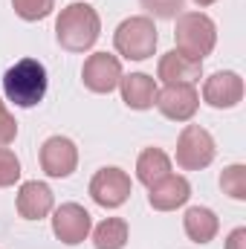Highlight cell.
<instances>
[{"label": "cell", "mask_w": 246, "mask_h": 249, "mask_svg": "<svg viewBox=\"0 0 246 249\" xmlns=\"http://www.w3.org/2000/svg\"><path fill=\"white\" fill-rule=\"evenodd\" d=\"M102 18L90 3H70L64 6L55 20V41L67 53H87L99 41Z\"/></svg>", "instance_id": "obj_1"}, {"label": "cell", "mask_w": 246, "mask_h": 249, "mask_svg": "<svg viewBox=\"0 0 246 249\" xmlns=\"http://www.w3.org/2000/svg\"><path fill=\"white\" fill-rule=\"evenodd\" d=\"M47 67L35 58H20L3 72V93L15 107H35L47 96Z\"/></svg>", "instance_id": "obj_2"}, {"label": "cell", "mask_w": 246, "mask_h": 249, "mask_svg": "<svg viewBox=\"0 0 246 249\" xmlns=\"http://www.w3.org/2000/svg\"><path fill=\"white\" fill-rule=\"evenodd\" d=\"M174 44H177L180 55L191 58V61H203L206 55H211V50L217 44V26L206 12H183V15H177Z\"/></svg>", "instance_id": "obj_3"}, {"label": "cell", "mask_w": 246, "mask_h": 249, "mask_svg": "<svg viewBox=\"0 0 246 249\" xmlns=\"http://www.w3.org/2000/svg\"><path fill=\"white\" fill-rule=\"evenodd\" d=\"M157 41H159V35H157L154 18H148V15L127 18L113 32V47L127 61H145V58H151L154 50H157Z\"/></svg>", "instance_id": "obj_4"}, {"label": "cell", "mask_w": 246, "mask_h": 249, "mask_svg": "<svg viewBox=\"0 0 246 249\" xmlns=\"http://www.w3.org/2000/svg\"><path fill=\"white\" fill-rule=\"evenodd\" d=\"M214 154H217L214 136L200 124H185L177 139V151H174L177 165L183 171H203L214 162Z\"/></svg>", "instance_id": "obj_5"}, {"label": "cell", "mask_w": 246, "mask_h": 249, "mask_svg": "<svg viewBox=\"0 0 246 249\" xmlns=\"http://www.w3.org/2000/svg\"><path fill=\"white\" fill-rule=\"evenodd\" d=\"M130 191H133V183H130L127 171L116 168V165L99 168L93 174V180H90V197L102 209H119V206H124Z\"/></svg>", "instance_id": "obj_6"}, {"label": "cell", "mask_w": 246, "mask_h": 249, "mask_svg": "<svg viewBox=\"0 0 246 249\" xmlns=\"http://www.w3.org/2000/svg\"><path fill=\"white\" fill-rule=\"evenodd\" d=\"M93 232V217L84 206L78 203H61L53 212V235L67 244V247H78L87 241V235Z\"/></svg>", "instance_id": "obj_7"}, {"label": "cell", "mask_w": 246, "mask_h": 249, "mask_svg": "<svg viewBox=\"0 0 246 249\" xmlns=\"http://www.w3.org/2000/svg\"><path fill=\"white\" fill-rule=\"evenodd\" d=\"M157 110L171 122H191L200 107V93L194 84H165L157 90Z\"/></svg>", "instance_id": "obj_8"}, {"label": "cell", "mask_w": 246, "mask_h": 249, "mask_svg": "<svg viewBox=\"0 0 246 249\" xmlns=\"http://www.w3.org/2000/svg\"><path fill=\"white\" fill-rule=\"evenodd\" d=\"M122 61L116 58V55H110V53H93L84 67H81V81H84V87L90 90V93H99V96H105V93H113L116 87H119V81H122Z\"/></svg>", "instance_id": "obj_9"}, {"label": "cell", "mask_w": 246, "mask_h": 249, "mask_svg": "<svg viewBox=\"0 0 246 249\" xmlns=\"http://www.w3.org/2000/svg\"><path fill=\"white\" fill-rule=\"evenodd\" d=\"M203 102L214 110H232L244 102V78L232 70L211 72L203 84Z\"/></svg>", "instance_id": "obj_10"}, {"label": "cell", "mask_w": 246, "mask_h": 249, "mask_svg": "<svg viewBox=\"0 0 246 249\" xmlns=\"http://www.w3.org/2000/svg\"><path fill=\"white\" fill-rule=\"evenodd\" d=\"M38 157H41L44 174L53 177V180H64V177H70L78 168V148L67 136H50L41 145V154Z\"/></svg>", "instance_id": "obj_11"}, {"label": "cell", "mask_w": 246, "mask_h": 249, "mask_svg": "<svg viewBox=\"0 0 246 249\" xmlns=\"http://www.w3.org/2000/svg\"><path fill=\"white\" fill-rule=\"evenodd\" d=\"M15 206H18V214L23 220H41V217H47L55 209V194H53V188L47 183L29 180V183H23L18 188Z\"/></svg>", "instance_id": "obj_12"}, {"label": "cell", "mask_w": 246, "mask_h": 249, "mask_svg": "<svg viewBox=\"0 0 246 249\" xmlns=\"http://www.w3.org/2000/svg\"><path fill=\"white\" fill-rule=\"evenodd\" d=\"M188 197H191V183L180 174H168L148 188V203L157 212H177L188 203Z\"/></svg>", "instance_id": "obj_13"}, {"label": "cell", "mask_w": 246, "mask_h": 249, "mask_svg": "<svg viewBox=\"0 0 246 249\" xmlns=\"http://www.w3.org/2000/svg\"><path fill=\"white\" fill-rule=\"evenodd\" d=\"M203 75V61H191L177 50L165 53L157 64V78L162 84H197Z\"/></svg>", "instance_id": "obj_14"}, {"label": "cell", "mask_w": 246, "mask_h": 249, "mask_svg": "<svg viewBox=\"0 0 246 249\" xmlns=\"http://www.w3.org/2000/svg\"><path fill=\"white\" fill-rule=\"evenodd\" d=\"M119 90H122V102L130 110H151L154 102H157V78L148 75V72H130L122 75L119 81Z\"/></svg>", "instance_id": "obj_15"}, {"label": "cell", "mask_w": 246, "mask_h": 249, "mask_svg": "<svg viewBox=\"0 0 246 249\" xmlns=\"http://www.w3.org/2000/svg\"><path fill=\"white\" fill-rule=\"evenodd\" d=\"M183 229L188 235V241L209 244V241L217 238L220 220H217V214L209 206H191V209H185V214H183Z\"/></svg>", "instance_id": "obj_16"}, {"label": "cell", "mask_w": 246, "mask_h": 249, "mask_svg": "<svg viewBox=\"0 0 246 249\" xmlns=\"http://www.w3.org/2000/svg\"><path fill=\"white\" fill-rule=\"evenodd\" d=\"M171 174V157L162 151V148H145L139 157H136V180L142 186H154L159 183L162 177Z\"/></svg>", "instance_id": "obj_17"}, {"label": "cell", "mask_w": 246, "mask_h": 249, "mask_svg": "<svg viewBox=\"0 0 246 249\" xmlns=\"http://www.w3.org/2000/svg\"><path fill=\"white\" fill-rule=\"evenodd\" d=\"M127 220L122 217H105L93 229V247L96 249H124L127 244Z\"/></svg>", "instance_id": "obj_18"}, {"label": "cell", "mask_w": 246, "mask_h": 249, "mask_svg": "<svg viewBox=\"0 0 246 249\" xmlns=\"http://www.w3.org/2000/svg\"><path fill=\"white\" fill-rule=\"evenodd\" d=\"M220 188H223V194H229L232 200H246V165L235 162V165L223 168V174H220Z\"/></svg>", "instance_id": "obj_19"}, {"label": "cell", "mask_w": 246, "mask_h": 249, "mask_svg": "<svg viewBox=\"0 0 246 249\" xmlns=\"http://www.w3.org/2000/svg\"><path fill=\"white\" fill-rule=\"evenodd\" d=\"M12 9H15V15L20 20L35 23V20H44V18L53 15L55 0H12Z\"/></svg>", "instance_id": "obj_20"}, {"label": "cell", "mask_w": 246, "mask_h": 249, "mask_svg": "<svg viewBox=\"0 0 246 249\" xmlns=\"http://www.w3.org/2000/svg\"><path fill=\"white\" fill-rule=\"evenodd\" d=\"M142 9L148 12V18H159V20H174L177 15H183L185 0H139Z\"/></svg>", "instance_id": "obj_21"}, {"label": "cell", "mask_w": 246, "mask_h": 249, "mask_svg": "<svg viewBox=\"0 0 246 249\" xmlns=\"http://www.w3.org/2000/svg\"><path fill=\"white\" fill-rule=\"evenodd\" d=\"M20 180V160L15 157V151L0 148V188H9Z\"/></svg>", "instance_id": "obj_22"}, {"label": "cell", "mask_w": 246, "mask_h": 249, "mask_svg": "<svg viewBox=\"0 0 246 249\" xmlns=\"http://www.w3.org/2000/svg\"><path fill=\"white\" fill-rule=\"evenodd\" d=\"M15 136H18V122H15V116L6 110V105L0 102V148L12 145Z\"/></svg>", "instance_id": "obj_23"}, {"label": "cell", "mask_w": 246, "mask_h": 249, "mask_svg": "<svg viewBox=\"0 0 246 249\" xmlns=\"http://www.w3.org/2000/svg\"><path fill=\"white\" fill-rule=\"evenodd\" d=\"M226 249H246V229H235L229 238H226Z\"/></svg>", "instance_id": "obj_24"}, {"label": "cell", "mask_w": 246, "mask_h": 249, "mask_svg": "<svg viewBox=\"0 0 246 249\" xmlns=\"http://www.w3.org/2000/svg\"><path fill=\"white\" fill-rule=\"evenodd\" d=\"M197 6H211V3H217V0H194Z\"/></svg>", "instance_id": "obj_25"}]
</instances>
